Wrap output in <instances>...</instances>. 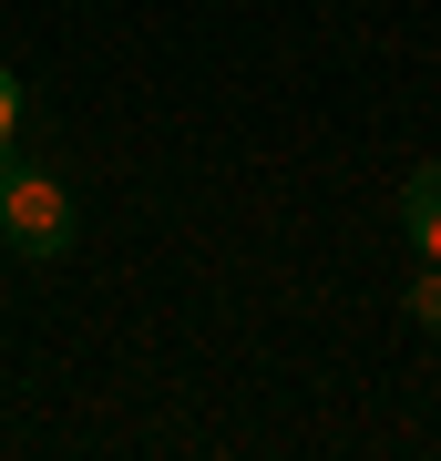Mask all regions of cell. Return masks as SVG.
<instances>
[{
	"instance_id": "6da1fadb",
	"label": "cell",
	"mask_w": 441,
	"mask_h": 461,
	"mask_svg": "<svg viewBox=\"0 0 441 461\" xmlns=\"http://www.w3.org/2000/svg\"><path fill=\"white\" fill-rule=\"evenodd\" d=\"M0 236L21 257H62L72 247V185L51 165H0Z\"/></svg>"
},
{
	"instance_id": "7a4b0ae2",
	"label": "cell",
	"mask_w": 441,
	"mask_h": 461,
	"mask_svg": "<svg viewBox=\"0 0 441 461\" xmlns=\"http://www.w3.org/2000/svg\"><path fill=\"white\" fill-rule=\"evenodd\" d=\"M400 226H410L421 257H441V165H421V175L400 185Z\"/></svg>"
},
{
	"instance_id": "3957f363",
	"label": "cell",
	"mask_w": 441,
	"mask_h": 461,
	"mask_svg": "<svg viewBox=\"0 0 441 461\" xmlns=\"http://www.w3.org/2000/svg\"><path fill=\"white\" fill-rule=\"evenodd\" d=\"M410 318L441 329V257H421V277H410Z\"/></svg>"
},
{
	"instance_id": "277c9868",
	"label": "cell",
	"mask_w": 441,
	"mask_h": 461,
	"mask_svg": "<svg viewBox=\"0 0 441 461\" xmlns=\"http://www.w3.org/2000/svg\"><path fill=\"white\" fill-rule=\"evenodd\" d=\"M21 113H32V103H21V83L0 72V165H11V133H21Z\"/></svg>"
}]
</instances>
